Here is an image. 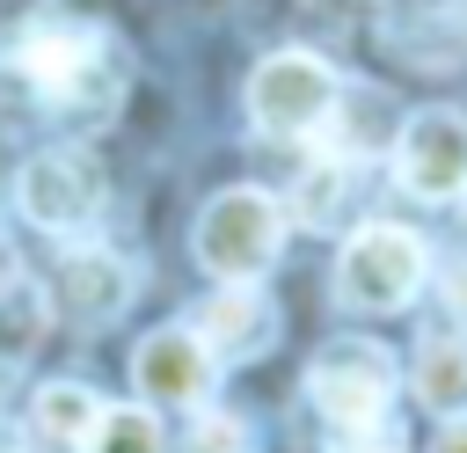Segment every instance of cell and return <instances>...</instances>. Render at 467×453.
Instances as JSON below:
<instances>
[{
  "label": "cell",
  "instance_id": "18",
  "mask_svg": "<svg viewBox=\"0 0 467 453\" xmlns=\"http://www.w3.org/2000/svg\"><path fill=\"white\" fill-rule=\"evenodd\" d=\"M445 285H452V300L467 307V263H452V270H445Z\"/></svg>",
  "mask_w": 467,
  "mask_h": 453
},
{
  "label": "cell",
  "instance_id": "9",
  "mask_svg": "<svg viewBox=\"0 0 467 453\" xmlns=\"http://www.w3.org/2000/svg\"><path fill=\"white\" fill-rule=\"evenodd\" d=\"M131 380L146 402H175V409H197L212 395V351L197 343V329H153L139 351H131Z\"/></svg>",
  "mask_w": 467,
  "mask_h": 453
},
{
  "label": "cell",
  "instance_id": "5",
  "mask_svg": "<svg viewBox=\"0 0 467 453\" xmlns=\"http://www.w3.org/2000/svg\"><path fill=\"white\" fill-rule=\"evenodd\" d=\"M336 73H328V58H314V51H270L255 73H248V117L270 132V139H306V132H321L328 124V110H336Z\"/></svg>",
  "mask_w": 467,
  "mask_h": 453
},
{
  "label": "cell",
  "instance_id": "19",
  "mask_svg": "<svg viewBox=\"0 0 467 453\" xmlns=\"http://www.w3.org/2000/svg\"><path fill=\"white\" fill-rule=\"evenodd\" d=\"M15 270H22V263H15V248H7V234H0V285H7Z\"/></svg>",
  "mask_w": 467,
  "mask_h": 453
},
{
  "label": "cell",
  "instance_id": "20",
  "mask_svg": "<svg viewBox=\"0 0 467 453\" xmlns=\"http://www.w3.org/2000/svg\"><path fill=\"white\" fill-rule=\"evenodd\" d=\"M372 453H394V446H372Z\"/></svg>",
  "mask_w": 467,
  "mask_h": 453
},
{
  "label": "cell",
  "instance_id": "6",
  "mask_svg": "<svg viewBox=\"0 0 467 453\" xmlns=\"http://www.w3.org/2000/svg\"><path fill=\"white\" fill-rule=\"evenodd\" d=\"M394 175L423 205H460L467 197V117L460 110H416L394 139Z\"/></svg>",
  "mask_w": 467,
  "mask_h": 453
},
{
  "label": "cell",
  "instance_id": "4",
  "mask_svg": "<svg viewBox=\"0 0 467 453\" xmlns=\"http://www.w3.org/2000/svg\"><path fill=\"white\" fill-rule=\"evenodd\" d=\"M277 241H285V205L270 190H248V183L219 190L204 205V219H197V263L212 278H255V270H270Z\"/></svg>",
  "mask_w": 467,
  "mask_h": 453
},
{
  "label": "cell",
  "instance_id": "7",
  "mask_svg": "<svg viewBox=\"0 0 467 453\" xmlns=\"http://www.w3.org/2000/svg\"><path fill=\"white\" fill-rule=\"evenodd\" d=\"M15 205H22L44 234H73V226H88V219L102 212V168H95L88 153H73V146H51V153L22 161Z\"/></svg>",
  "mask_w": 467,
  "mask_h": 453
},
{
  "label": "cell",
  "instance_id": "11",
  "mask_svg": "<svg viewBox=\"0 0 467 453\" xmlns=\"http://www.w3.org/2000/svg\"><path fill=\"white\" fill-rule=\"evenodd\" d=\"M416 395L431 409H467V336H423L416 343Z\"/></svg>",
  "mask_w": 467,
  "mask_h": 453
},
{
  "label": "cell",
  "instance_id": "10",
  "mask_svg": "<svg viewBox=\"0 0 467 453\" xmlns=\"http://www.w3.org/2000/svg\"><path fill=\"white\" fill-rule=\"evenodd\" d=\"M58 300H66V314H80V321H109V314H124V300H131V270H124V256H109V248H80V256H66V270H58Z\"/></svg>",
  "mask_w": 467,
  "mask_h": 453
},
{
  "label": "cell",
  "instance_id": "1",
  "mask_svg": "<svg viewBox=\"0 0 467 453\" xmlns=\"http://www.w3.org/2000/svg\"><path fill=\"white\" fill-rule=\"evenodd\" d=\"M7 73L29 80L36 102H51V110H95V117H109L117 88H124V58H117L109 29H95V22H29L7 44Z\"/></svg>",
  "mask_w": 467,
  "mask_h": 453
},
{
  "label": "cell",
  "instance_id": "8",
  "mask_svg": "<svg viewBox=\"0 0 467 453\" xmlns=\"http://www.w3.org/2000/svg\"><path fill=\"white\" fill-rule=\"evenodd\" d=\"M197 343L212 351V365H248L277 343V307L255 292V278H226L204 307H197Z\"/></svg>",
  "mask_w": 467,
  "mask_h": 453
},
{
  "label": "cell",
  "instance_id": "2",
  "mask_svg": "<svg viewBox=\"0 0 467 453\" xmlns=\"http://www.w3.org/2000/svg\"><path fill=\"white\" fill-rule=\"evenodd\" d=\"M306 395H314V409H321L343 438L379 431L387 409H394V358H387V343H372V336H336V343H321L314 365H306Z\"/></svg>",
  "mask_w": 467,
  "mask_h": 453
},
{
  "label": "cell",
  "instance_id": "13",
  "mask_svg": "<svg viewBox=\"0 0 467 453\" xmlns=\"http://www.w3.org/2000/svg\"><path fill=\"white\" fill-rule=\"evenodd\" d=\"M80 453H168V438H161L153 409H139V402H117V409H95V424H88Z\"/></svg>",
  "mask_w": 467,
  "mask_h": 453
},
{
  "label": "cell",
  "instance_id": "17",
  "mask_svg": "<svg viewBox=\"0 0 467 453\" xmlns=\"http://www.w3.org/2000/svg\"><path fill=\"white\" fill-rule=\"evenodd\" d=\"M431 453H467V409H452V416L438 424V438H431Z\"/></svg>",
  "mask_w": 467,
  "mask_h": 453
},
{
  "label": "cell",
  "instance_id": "16",
  "mask_svg": "<svg viewBox=\"0 0 467 453\" xmlns=\"http://www.w3.org/2000/svg\"><path fill=\"white\" fill-rule=\"evenodd\" d=\"M182 453H255V431L234 416V409H204L190 424V446Z\"/></svg>",
  "mask_w": 467,
  "mask_h": 453
},
{
  "label": "cell",
  "instance_id": "15",
  "mask_svg": "<svg viewBox=\"0 0 467 453\" xmlns=\"http://www.w3.org/2000/svg\"><path fill=\"white\" fill-rule=\"evenodd\" d=\"M336 205H343V153H328L321 168H306V175H299V190H292V212H299V219H314V226H321V219H336Z\"/></svg>",
  "mask_w": 467,
  "mask_h": 453
},
{
  "label": "cell",
  "instance_id": "12",
  "mask_svg": "<svg viewBox=\"0 0 467 453\" xmlns=\"http://www.w3.org/2000/svg\"><path fill=\"white\" fill-rule=\"evenodd\" d=\"M44 321H51V300H44V285H29L22 270L0 285V365H15V358H29L36 343H44Z\"/></svg>",
  "mask_w": 467,
  "mask_h": 453
},
{
  "label": "cell",
  "instance_id": "14",
  "mask_svg": "<svg viewBox=\"0 0 467 453\" xmlns=\"http://www.w3.org/2000/svg\"><path fill=\"white\" fill-rule=\"evenodd\" d=\"M95 409H102V402H95L80 380H51V387H36V409H29V416H36V431H44L51 446H80L88 424H95Z\"/></svg>",
  "mask_w": 467,
  "mask_h": 453
},
{
  "label": "cell",
  "instance_id": "3",
  "mask_svg": "<svg viewBox=\"0 0 467 453\" xmlns=\"http://www.w3.org/2000/svg\"><path fill=\"white\" fill-rule=\"evenodd\" d=\"M423 278H431V248H423L409 226H387V219L358 226V234L343 241V256H336V300L358 307V314H394V307H409V300L423 292Z\"/></svg>",
  "mask_w": 467,
  "mask_h": 453
}]
</instances>
